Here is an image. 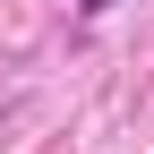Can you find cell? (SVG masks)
Wrapping results in <instances>:
<instances>
[{"label": "cell", "mask_w": 154, "mask_h": 154, "mask_svg": "<svg viewBox=\"0 0 154 154\" xmlns=\"http://www.w3.org/2000/svg\"><path fill=\"white\" fill-rule=\"evenodd\" d=\"M77 9H86V17H103V9H120V0H77Z\"/></svg>", "instance_id": "cell-1"}]
</instances>
